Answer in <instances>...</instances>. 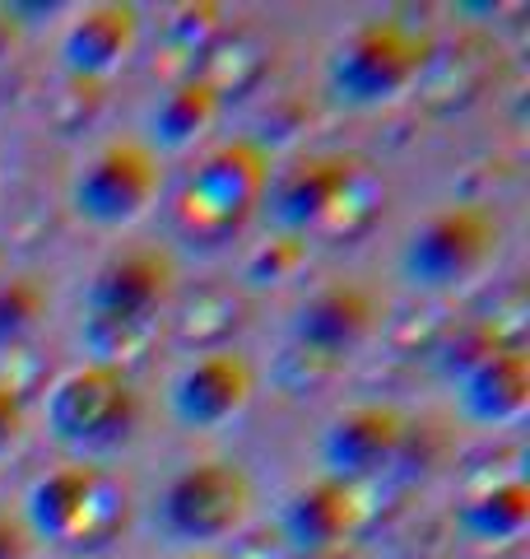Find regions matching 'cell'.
Masks as SVG:
<instances>
[{
  "label": "cell",
  "mask_w": 530,
  "mask_h": 559,
  "mask_svg": "<svg viewBox=\"0 0 530 559\" xmlns=\"http://www.w3.org/2000/svg\"><path fill=\"white\" fill-rule=\"evenodd\" d=\"M270 191V154L252 140H233L205 154L177 201V224L191 242H224L265 205Z\"/></svg>",
  "instance_id": "1"
},
{
  "label": "cell",
  "mask_w": 530,
  "mask_h": 559,
  "mask_svg": "<svg viewBox=\"0 0 530 559\" xmlns=\"http://www.w3.org/2000/svg\"><path fill=\"white\" fill-rule=\"evenodd\" d=\"M127 527V489L98 466H61L28 489V532L61 546H108Z\"/></svg>",
  "instance_id": "2"
},
{
  "label": "cell",
  "mask_w": 530,
  "mask_h": 559,
  "mask_svg": "<svg viewBox=\"0 0 530 559\" xmlns=\"http://www.w3.org/2000/svg\"><path fill=\"white\" fill-rule=\"evenodd\" d=\"M429 61V43L396 20H373L353 28L349 38L330 51L326 80L340 103L349 108H377L405 90H414L419 70Z\"/></svg>",
  "instance_id": "3"
},
{
  "label": "cell",
  "mask_w": 530,
  "mask_h": 559,
  "mask_svg": "<svg viewBox=\"0 0 530 559\" xmlns=\"http://www.w3.org/2000/svg\"><path fill=\"white\" fill-rule=\"evenodd\" d=\"M498 219L484 205H451L437 210L410 234L400 252V275L414 289H456L480 275L498 252Z\"/></svg>",
  "instance_id": "4"
},
{
  "label": "cell",
  "mask_w": 530,
  "mask_h": 559,
  "mask_svg": "<svg viewBox=\"0 0 530 559\" xmlns=\"http://www.w3.org/2000/svg\"><path fill=\"white\" fill-rule=\"evenodd\" d=\"M140 415V401L131 392V378L103 364L70 369L57 388L47 392V429L65 448H112L127 439Z\"/></svg>",
  "instance_id": "5"
},
{
  "label": "cell",
  "mask_w": 530,
  "mask_h": 559,
  "mask_svg": "<svg viewBox=\"0 0 530 559\" xmlns=\"http://www.w3.org/2000/svg\"><path fill=\"white\" fill-rule=\"evenodd\" d=\"M252 513V480L233 462L186 466L164 495V522L182 540H224L238 536Z\"/></svg>",
  "instance_id": "6"
},
{
  "label": "cell",
  "mask_w": 530,
  "mask_h": 559,
  "mask_svg": "<svg viewBox=\"0 0 530 559\" xmlns=\"http://www.w3.org/2000/svg\"><path fill=\"white\" fill-rule=\"evenodd\" d=\"M158 197V164L145 145H108L75 178V210L98 229H121L140 219Z\"/></svg>",
  "instance_id": "7"
},
{
  "label": "cell",
  "mask_w": 530,
  "mask_h": 559,
  "mask_svg": "<svg viewBox=\"0 0 530 559\" xmlns=\"http://www.w3.org/2000/svg\"><path fill=\"white\" fill-rule=\"evenodd\" d=\"M256 392V373L238 349H209L205 359L186 364L168 392V411L182 429H224L246 411Z\"/></svg>",
  "instance_id": "8"
},
{
  "label": "cell",
  "mask_w": 530,
  "mask_h": 559,
  "mask_svg": "<svg viewBox=\"0 0 530 559\" xmlns=\"http://www.w3.org/2000/svg\"><path fill=\"white\" fill-rule=\"evenodd\" d=\"M400 443H405V419L396 411L353 406L345 415H335L330 429L322 433V462L330 471V480L363 485L396 462Z\"/></svg>",
  "instance_id": "9"
},
{
  "label": "cell",
  "mask_w": 530,
  "mask_h": 559,
  "mask_svg": "<svg viewBox=\"0 0 530 559\" xmlns=\"http://www.w3.org/2000/svg\"><path fill=\"white\" fill-rule=\"evenodd\" d=\"M172 294V261L164 252H121L88 280L84 312L94 318H127V322H158Z\"/></svg>",
  "instance_id": "10"
},
{
  "label": "cell",
  "mask_w": 530,
  "mask_h": 559,
  "mask_svg": "<svg viewBox=\"0 0 530 559\" xmlns=\"http://www.w3.org/2000/svg\"><path fill=\"white\" fill-rule=\"evenodd\" d=\"M135 38H140V14L121 5V0H98V5H88L84 14L70 20L61 38V61L70 80L103 84L135 51Z\"/></svg>",
  "instance_id": "11"
},
{
  "label": "cell",
  "mask_w": 530,
  "mask_h": 559,
  "mask_svg": "<svg viewBox=\"0 0 530 559\" xmlns=\"http://www.w3.org/2000/svg\"><path fill=\"white\" fill-rule=\"evenodd\" d=\"M363 522V503H359V485L345 480H312L308 489L285 503V518H279V540L289 550L303 555H322L335 550L340 540H349Z\"/></svg>",
  "instance_id": "12"
},
{
  "label": "cell",
  "mask_w": 530,
  "mask_h": 559,
  "mask_svg": "<svg viewBox=\"0 0 530 559\" xmlns=\"http://www.w3.org/2000/svg\"><path fill=\"white\" fill-rule=\"evenodd\" d=\"M353 168H359V159H345V154H312V159L293 164L289 173H279L270 191H265V205H270L279 234L308 238L335 205V197L345 191V182L353 178Z\"/></svg>",
  "instance_id": "13"
},
{
  "label": "cell",
  "mask_w": 530,
  "mask_h": 559,
  "mask_svg": "<svg viewBox=\"0 0 530 559\" xmlns=\"http://www.w3.org/2000/svg\"><path fill=\"white\" fill-rule=\"evenodd\" d=\"M373 326H377L373 294L359 285H326V289H316L308 304H298L293 345L316 349V355H330V359H349V349Z\"/></svg>",
  "instance_id": "14"
},
{
  "label": "cell",
  "mask_w": 530,
  "mask_h": 559,
  "mask_svg": "<svg viewBox=\"0 0 530 559\" xmlns=\"http://www.w3.org/2000/svg\"><path fill=\"white\" fill-rule=\"evenodd\" d=\"M530 406V355L503 349V355L474 359L461 378V411L480 425H507Z\"/></svg>",
  "instance_id": "15"
},
{
  "label": "cell",
  "mask_w": 530,
  "mask_h": 559,
  "mask_svg": "<svg viewBox=\"0 0 530 559\" xmlns=\"http://www.w3.org/2000/svg\"><path fill=\"white\" fill-rule=\"evenodd\" d=\"M493 66H498V47H489L480 38H466L447 51H429V61L419 70V98L429 103L437 112H451V108H466L470 98H480L484 80L493 75Z\"/></svg>",
  "instance_id": "16"
},
{
  "label": "cell",
  "mask_w": 530,
  "mask_h": 559,
  "mask_svg": "<svg viewBox=\"0 0 530 559\" xmlns=\"http://www.w3.org/2000/svg\"><path fill=\"white\" fill-rule=\"evenodd\" d=\"M219 112H224V103L215 98V90H209V84H201L196 75L177 80L172 90L164 94V103L154 108V117H149L154 145L168 150V154L191 150V145H196V140L219 121Z\"/></svg>",
  "instance_id": "17"
},
{
  "label": "cell",
  "mask_w": 530,
  "mask_h": 559,
  "mask_svg": "<svg viewBox=\"0 0 530 559\" xmlns=\"http://www.w3.org/2000/svg\"><path fill=\"white\" fill-rule=\"evenodd\" d=\"M456 522L480 540H517L530 527V485L521 476L489 485L456 509Z\"/></svg>",
  "instance_id": "18"
},
{
  "label": "cell",
  "mask_w": 530,
  "mask_h": 559,
  "mask_svg": "<svg viewBox=\"0 0 530 559\" xmlns=\"http://www.w3.org/2000/svg\"><path fill=\"white\" fill-rule=\"evenodd\" d=\"M265 66L270 61H265V47L256 38H224V43H215L205 51L191 75H196L201 84H209L219 103H228V98L252 94L261 84V75H265Z\"/></svg>",
  "instance_id": "19"
},
{
  "label": "cell",
  "mask_w": 530,
  "mask_h": 559,
  "mask_svg": "<svg viewBox=\"0 0 530 559\" xmlns=\"http://www.w3.org/2000/svg\"><path fill=\"white\" fill-rule=\"evenodd\" d=\"M80 336H84V349L94 355V364L127 373L135 359L149 355V345L158 336V322H127V318H94V312H84Z\"/></svg>",
  "instance_id": "20"
},
{
  "label": "cell",
  "mask_w": 530,
  "mask_h": 559,
  "mask_svg": "<svg viewBox=\"0 0 530 559\" xmlns=\"http://www.w3.org/2000/svg\"><path fill=\"white\" fill-rule=\"evenodd\" d=\"M382 215V182L368 173L363 164L353 168V178L345 182V191L335 197V205L322 215V224H316V238H330V242H349V238H359L368 234L377 224Z\"/></svg>",
  "instance_id": "21"
},
{
  "label": "cell",
  "mask_w": 530,
  "mask_h": 559,
  "mask_svg": "<svg viewBox=\"0 0 530 559\" xmlns=\"http://www.w3.org/2000/svg\"><path fill=\"white\" fill-rule=\"evenodd\" d=\"M238 299L228 289H205V294H196V299L186 304V312L177 318V341L182 345H191V349H224V341L238 331Z\"/></svg>",
  "instance_id": "22"
},
{
  "label": "cell",
  "mask_w": 530,
  "mask_h": 559,
  "mask_svg": "<svg viewBox=\"0 0 530 559\" xmlns=\"http://www.w3.org/2000/svg\"><path fill=\"white\" fill-rule=\"evenodd\" d=\"M219 33H224V5L219 0H191V5H177L168 14V24H164L168 47L191 57V70H196V61L219 43Z\"/></svg>",
  "instance_id": "23"
},
{
  "label": "cell",
  "mask_w": 530,
  "mask_h": 559,
  "mask_svg": "<svg viewBox=\"0 0 530 559\" xmlns=\"http://www.w3.org/2000/svg\"><path fill=\"white\" fill-rule=\"evenodd\" d=\"M47 318V289L33 275L0 280V349L24 345L28 331Z\"/></svg>",
  "instance_id": "24"
},
{
  "label": "cell",
  "mask_w": 530,
  "mask_h": 559,
  "mask_svg": "<svg viewBox=\"0 0 530 559\" xmlns=\"http://www.w3.org/2000/svg\"><path fill=\"white\" fill-rule=\"evenodd\" d=\"M308 261V238H298V234H275L270 242H261V248L246 257V266H242V280L246 285H279V280H289L298 275V266Z\"/></svg>",
  "instance_id": "25"
},
{
  "label": "cell",
  "mask_w": 530,
  "mask_h": 559,
  "mask_svg": "<svg viewBox=\"0 0 530 559\" xmlns=\"http://www.w3.org/2000/svg\"><path fill=\"white\" fill-rule=\"evenodd\" d=\"M345 369V359H330V355H316V349H303V345H289V355L279 359V388L293 392V396H308L316 388H326V382Z\"/></svg>",
  "instance_id": "26"
},
{
  "label": "cell",
  "mask_w": 530,
  "mask_h": 559,
  "mask_svg": "<svg viewBox=\"0 0 530 559\" xmlns=\"http://www.w3.org/2000/svg\"><path fill=\"white\" fill-rule=\"evenodd\" d=\"M20 429H24V401H20V396H10L5 388H0V452H10V448H14Z\"/></svg>",
  "instance_id": "27"
},
{
  "label": "cell",
  "mask_w": 530,
  "mask_h": 559,
  "mask_svg": "<svg viewBox=\"0 0 530 559\" xmlns=\"http://www.w3.org/2000/svg\"><path fill=\"white\" fill-rule=\"evenodd\" d=\"M28 527L14 518H0V559H28Z\"/></svg>",
  "instance_id": "28"
},
{
  "label": "cell",
  "mask_w": 530,
  "mask_h": 559,
  "mask_svg": "<svg viewBox=\"0 0 530 559\" xmlns=\"http://www.w3.org/2000/svg\"><path fill=\"white\" fill-rule=\"evenodd\" d=\"M242 559H285V540L279 536H256L252 546L242 550Z\"/></svg>",
  "instance_id": "29"
},
{
  "label": "cell",
  "mask_w": 530,
  "mask_h": 559,
  "mask_svg": "<svg viewBox=\"0 0 530 559\" xmlns=\"http://www.w3.org/2000/svg\"><path fill=\"white\" fill-rule=\"evenodd\" d=\"M0 280H5V257H0Z\"/></svg>",
  "instance_id": "30"
},
{
  "label": "cell",
  "mask_w": 530,
  "mask_h": 559,
  "mask_svg": "<svg viewBox=\"0 0 530 559\" xmlns=\"http://www.w3.org/2000/svg\"><path fill=\"white\" fill-rule=\"evenodd\" d=\"M191 559H209V555H191Z\"/></svg>",
  "instance_id": "31"
}]
</instances>
